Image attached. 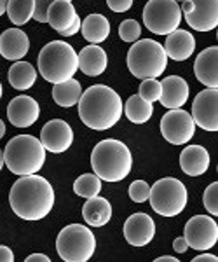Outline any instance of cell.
I'll list each match as a JSON object with an SVG mask.
<instances>
[{
    "instance_id": "9c48e42d",
    "label": "cell",
    "mask_w": 218,
    "mask_h": 262,
    "mask_svg": "<svg viewBox=\"0 0 218 262\" xmlns=\"http://www.w3.org/2000/svg\"><path fill=\"white\" fill-rule=\"evenodd\" d=\"M182 21V11L177 0H149L143 9V23L149 32L167 35L177 30Z\"/></svg>"
},
{
    "instance_id": "5bb4252c",
    "label": "cell",
    "mask_w": 218,
    "mask_h": 262,
    "mask_svg": "<svg viewBox=\"0 0 218 262\" xmlns=\"http://www.w3.org/2000/svg\"><path fill=\"white\" fill-rule=\"evenodd\" d=\"M156 236V222L147 213H133L124 222V238L131 247H145Z\"/></svg>"
},
{
    "instance_id": "f6af8a7d",
    "label": "cell",
    "mask_w": 218,
    "mask_h": 262,
    "mask_svg": "<svg viewBox=\"0 0 218 262\" xmlns=\"http://www.w3.org/2000/svg\"><path fill=\"white\" fill-rule=\"evenodd\" d=\"M6 137V124H4V121L0 119V140Z\"/></svg>"
},
{
    "instance_id": "b9f144b4",
    "label": "cell",
    "mask_w": 218,
    "mask_h": 262,
    "mask_svg": "<svg viewBox=\"0 0 218 262\" xmlns=\"http://www.w3.org/2000/svg\"><path fill=\"white\" fill-rule=\"evenodd\" d=\"M192 9H194V2L192 0H183L182 2V7H180V11H182V14H190Z\"/></svg>"
},
{
    "instance_id": "7a4b0ae2",
    "label": "cell",
    "mask_w": 218,
    "mask_h": 262,
    "mask_svg": "<svg viewBox=\"0 0 218 262\" xmlns=\"http://www.w3.org/2000/svg\"><path fill=\"white\" fill-rule=\"evenodd\" d=\"M123 100L115 90L103 84L87 88L79 100V117L87 128L105 131L114 128L123 117Z\"/></svg>"
},
{
    "instance_id": "d4e9b609",
    "label": "cell",
    "mask_w": 218,
    "mask_h": 262,
    "mask_svg": "<svg viewBox=\"0 0 218 262\" xmlns=\"http://www.w3.org/2000/svg\"><path fill=\"white\" fill-rule=\"evenodd\" d=\"M81 32L84 39L91 44H102L110 35V23L103 14H89L81 21Z\"/></svg>"
},
{
    "instance_id": "f35d334b",
    "label": "cell",
    "mask_w": 218,
    "mask_h": 262,
    "mask_svg": "<svg viewBox=\"0 0 218 262\" xmlns=\"http://www.w3.org/2000/svg\"><path fill=\"white\" fill-rule=\"evenodd\" d=\"M187 248H188V245H187V239L183 238V236H180V238H177L173 242V250L177 253H185Z\"/></svg>"
},
{
    "instance_id": "d6986e66",
    "label": "cell",
    "mask_w": 218,
    "mask_h": 262,
    "mask_svg": "<svg viewBox=\"0 0 218 262\" xmlns=\"http://www.w3.org/2000/svg\"><path fill=\"white\" fill-rule=\"evenodd\" d=\"M196 79L206 88H218V48L211 46L201 51L194 63Z\"/></svg>"
},
{
    "instance_id": "9a60e30c",
    "label": "cell",
    "mask_w": 218,
    "mask_h": 262,
    "mask_svg": "<svg viewBox=\"0 0 218 262\" xmlns=\"http://www.w3.org/2000/svg\"><path fill=\"white\" fill-rule=\"evenodd\" d=\"M40 117V107L35 98L27 95L16 96L9 101L7 119L14 128H30Z\"/></svg>"
},
{
    "instance_id": "836d02e7",
    "label": "cell",
    "mask_w": 218,
    "mask_h": 262,
    "mask_svg": "<svg viewBox=\"0 0 218 262\" xmlns=\"http://www.w3.org/2000/svg\"><path fill=\"white\" fill-rule=\"evenodd\" d=\"M128 194L131 201L135 203H145L150 196V185L145 180H135L128 189Z\"/></svg>"
},
{
    "instance_id": "7bdbcfd3",
    "label": "cell",
    "mask_w": 218,
    "mask_h": 262,
    "mask_svg": "<svg viewBox=\"0 0 218 262\" xmlns=\"http://www.w3.org/2000/svg\"><path fill=\"white\" fill-rule=\"evenodd\" d=\"M156 262H178V257H171V255H162L157 257Z\"/></svg>"
},
{
    "instance_id": "4fadbf2b",
    "label": "cell",
    "mask_w": 218,
    "mask_h": 262,
    "mask_svg": "<svg viewBox=\"0 0 218 262\" xmlns=\"http://www.w3.org/2000/svg\"><path fill=\"white\" fill-rule=\"evenodd\" d=\"M39 140L47 152H53V154L66 152L74 143L72 126L61 119H53L45 122L44 128L40 131Z\"/></svg>"
},
{
    "instance_id": "4dcf8cb0",
    "label": "cell",
    "mask_w": 218,
    "mask_h": 262,
    "mask_svg": "<svg viewBox=\"0 0 218 262\" xmlns=\"http://www.w3.org/2000/svg\"><path fill=\"white\" fill-rule=\"evenodd\" d=\"M140 35H141V27H140V23H138V21L124 19L123 23L119 25V37L124 42L133 44V42H136L138 39H140Z\"/></svg>"
},
{
    "instance_id": "44dd1931",
    "label": "cell",
    "mask_w": 218,
    "mask_h": 262,
    "mask_svg": "<svg viewBox=\"0 0 218 262\" xmlns=\"http://www.w3.org/2000/svg\"><path fill=\"white\" fill-rule=\"evenodd\" d=\"M209 152L201 145H188L180 154V168L188 177H201L209 168Z\"/></svg>"
},
{
    "instance_id": "8992f818",
    "label": "cell",
    "mask_w": 218,
    "mask_h": 262,
    "mask_svg": "<svg viewBox=\"0 0 218 262\" xmlns=\"http://www.w3.org/2000/svg\"><path fill=\"white\" fill-rule=\"evenodd\" d=\"M128 69L138 79H157L164 74L167 56L162 44L152 39H141L131 44L128 51Z\"/></svg>"
},
{
    "instance_id": "cb8c5ba5",
    "label": "cell",
    "mask_w": 218,
    "mask_h": 262,
    "mask_svg": "<svg viewBox=\"0 0 218 262\" xmlns=\"http://www.w3.org/2000/svg\"><path fill=\"white\" fill-rule=\"evenodd\" d=\"M79 18L77 11H75L72 2H65V0H54L47 11V23L51 25L58 33L70 27L75 19Z\"/></svg>"
},
{
    "instance_id": "d590c367",
    "label": "cell",
    "mask_w": 218,
    "mask_h": 262,
    "mask_svg": "<svg viewBox=\"0 0 218 262\" xmlns=\"http://www.w3.org/2000/svg\"><path fill=\"white\" fill-rule=\"evenodd\" d=\"M107 6L114 12H126L131 9L133 0H107Z\"/></svg>"
},
{
    "instance_id": "ab89813d",
    "label": "cell",
    "mask_w": 218,
    "mask_h": 262,
    "mask_svg": "<svg viewBox=\"0 0 218 262\" xmlns=\"http://www.w3.org/2000/svg\"><path fill=\"white\" fill-rule=\"evenodd\" d=\"M27 262H51V257L44 255V253H32L27 257Z\"/></svg>"
},
{
    "instance_id": "ee69618b",
    "label": "cell",
    "mask_w": 218,
    "mask_h": 262,
    "mask_svg": "<svg viewBox=\"0 0 218 262\" xmlns=\"http://www.w3.org/2000/svg\"><path fill=\"white\" fill-rule=\"evenodd\" d=\"M6 9H7V0H0V16L6 14Z\"/></svg>"
},
{
    "instance_id": "bcb514c9",
    "label": "cell",
    "mask_w": 218,
    "mask_h": 262,
    "mask_svg": "<svg viewBox=\"0 0 218 262\" xmlns=\"http://www.w3.org/2000/svg\"><path fill=\"white\" fill-rule=\"evenodd\" d=\"M2 168H4V150L0 149V171H2Z\"/></svg>"
},
{
    "instance_id": "277c9868",
    "label": "cell",
    "mask_w": 218,
    "mask_h": 262,
    "mask_svg": "<svg viewBox=\"0 0 218 262\" xmlns=\"http://www.w3.org/2000/svg\"><path fill=\"white\" fill-rule=\"evenodd\" d=\"M45 149L39 138L32 135H19L7 142L4 150V164L18 177L33 175L44 168Z\"/></svg>"
},
{
    "instance_id": "1f68e13d",
    "label": "cell",
    "mask_w": 218,
    "mask_h": 262,
    "mask_svg": "<svg viewBox=\"0 0 218 262\" xmlns=\"http://www.w3.org/2000/svg\"><path fill=\"white\" fill-rule=\"evenodd\" d=\"M138 95L143 100L154 103V101L161 98V82L157 79H143L140 84V93Z\"/></svg>"
},
{
    "instance_id": "681fc988",
    "label": "cell",
    "mask_w": 218,
    "mask_h": 262,
    "mask_svg": "<svg viewBox=\"0 0 218 262\" xmlns=\"http://www.w3.org/2000/svg\"><path fill=\"white\" fill-rule=\"evenodd\" d=\"M177 2H183V0H177Z\"/></svg>"
},
{
    "instance_id": "74e56055",
    "label": "cell",
    "mask_w": 218,
    "mask_h": 262,
    "mask_svg": "<svg viewBox=\"0 0 218 262\" xmlns=\"http://www.w3.org/2000/svg\"><path fill=\"white\" fill-rule=\"evenodd\" d=\"M77 32H81V18H77L74 21L72 25H70L66 30H63L61 32V37H72V35H75Z\"/></svg>"
},
{
    "instance_id": "7c38bea8",
    "label": "cell",
    "mask_w": 218,
    "mask_h": 262,
    "mask_svg": "<svg viewBox=\"0 0 218 262\" xmlns=\"http://www.w3.org/2000/svg\"><path fill=\"white\" fill-rule=\"evenodd\" d=\"M192 119L206 131H218V90L206 88L192 101Z\"/></svg>"
},
{
    "instance_id": "ba28073f",
    "label": "cell",
    "mask_w": 218,
    "mask_h": 262,
    "mask_svg": "<svg viewBox=\"0 0 218 262\" xmlns=\"http://www.w3.org/2000/svg\"><path fill=\"white\" fill-rule=\"evenodd\" d=\"M150 206L162 217H177L187 208L188 192L183 182L173 177L157 180L150 187Z\"/></svg>"
},
{
    "instance_id": "60d3db41",
    "label": "cell",
    "mask_w": 218,
    "mask_h": 262,
    "mask_svg": "<svg viewBox=\"0 0 218 262\" xmlns=\"http://www.w3.org/2000/svg\"><path fill=\"white\" fill-rule=\"evenodd\" d=\"M218 257L213 253H201V255L194 257V262H216Z\"/></svg>"
},
{
    "instance_id": "d6a6232c",
    "label": "cell",
    "mask_w": 218,
    "mask_h": 262,
    "mask_svg": "<svg viewBox=\"0 0 218 262\" xmlns=\"http://www.w3.org/2000/svg\"><path fill=\"white\" fill-rule=\"evenodd\" d=\"M203 203H204V208L208 210L209 215L216 217L218 215V182H213L206 187L203 196Z\"/></svg>"
},
{
    "instance_id": "3957f363",
    "label": "cell",
    "mask_w": 218,
    "mask_h": 262,
    "mask_svg": "<svg viewBox=\"0 0 218 262\" xmlns=\"http://www.w3.org/2000/svg\"><path fill=\"white\" fill-rule=\"evenodd\" d=\"M91 168L105 182H120L131 173L133 154L126 143L107 138L96 143L91 152Z\"/></svg>"
},
{
    "instance_id": "7402d4cb",
    "label": "cell",
    "mask_w": 218,
    "mask_h": 262,
    "mask_svg": "<svg viewBox=\"0 0 218 262\" xmlns=\"http://www.w3.org/2000/svg\"><path fill=\"white\" fill-rule=\"evenodd\" d=\"M77 60H79V70L82 74H86L87 77H98V75H102L107 70L108 65L107 53L98 44L86 46L77 54Z\"/></svg>"
},
{
    "instance_id": "ac0fdd59",
    "label": "cell",
    "mask_w": 218,
    "mask_h": 262,
    "mask_svg": "<svg viewBox=\"0 0 218 262\" xmlns=\"http://www.w3.org/2000/svg\"><path fill=\"white\" fill-rule=\"evenodd\" d=\"M188 84L185 79L180 75H169L161 82V101L162 107L166 108H182L188 100Z\"/></svg>"
},
{
    "instance_id": "8fae6325",
    "label": "cell",
    "mask_w": 218,
    "mask_h": 262,
    "mask_svg": "<svg viewBox=\"0 0 218 262\" xmlns=\"http://www.w3.org/2000/svg\"><path fill=\"white\" fill-rule=\"evenodd\" d=\"M196 133V122L183 108H171L161 119V135L173 145H185Z\"/></svg>"
},
{
    "instance_id": "484cf974",
    "label": "cell",
    "mask_w": 218,
    "mask_h": 262,
    "mask_svg": "<svg viewBox=\"0 0 218 262\" xmlns=\"http://www.w3.org/2000/svg\"><path fill=\"white\" fill-rule=\"evenodd\" d=\"M82 95V86L75 77L68 79V81L58 82L53 86V100L56 105L63 108H70L79 103Z\"/></svg>"
},
{
    "instance_id": "2e32d148",
    "label": "cell",
    "mask_w": 218,
    "mask_h": 262,
    "mask_svg": "<svg viewBox=\"0 0 218 262\" xmlns=\"http://www.w3.org/2000/svg\"><path fill=\"white\" fill-rule=\"evenodd\" d=\"M194 9L185 21L196 32H211L218 27V0H192Z\"/></svg>"
},
{
    "instance_id": "30bf717a",
    "label": "cell",
    "mask_w": 218,
    "mask_h": 262,
    "mask_svg": "<svg viewBox=\"0 0 218 262\" xmlns=\"http://www.w3.org/2000/svg\"><path fill=\"white\" fill-rule=\"evenodd\" d=\"M183 238L188 248L198 252H208L218 242V224L209 215H194L183 229Z\"/></svg>"
},
{
    "instance_id": "7dc6e473",
    "label": "cell",
    "mask_w": 218,
    "mask_h": 262,
    "mask_svg": "<svg viewBox=\"0 0 218 262\" xmlns=\"http://www.w3.org/2000/svg\"><path fill=\"white\" fill-rule=\"evenodd\" d=\"M2 93H4V90H2V84H0V100H2Z\"/></svg>"
},
{
    "instance_id": "f1b7e54d",
    "label": "cell",
    "mask_w": 218,
    "mask_h": 262,
    "mask_svg": "<svg viewBox=\"0 0 218 262\" xmlns=\"http://www.w3.org/2000/svg\"><path fill=\"white\" fill-rule=\"evenodd\" d=\"M35 0H7V16L16 27H23L33 16Z\"/></svg>"
},
{
    "instance_id": "52a82bcc",
    "label": "cell",
    "mask_w": 218,
    "mask_h": 262,
    "mask_svg": "<svg viewBox=\"0 0 218 262\" xmlns=\"http://www.w3.org/2000/svg\"><path fill=\"white\" fill-rule=\"evenodd\" d=\"M96 250L93 231L82 224L63 227L56 238V252L65 262H87Z\"/></svg>"
},
{
    "instance_id": "e0dca14e",
    "label": "cell",
    "mask_w": 218,
    "mask_h": 262,
    "mask_svg": "<svg viewBox=\"0 0 218 262\" xmlns=\"http://www.w3.org/2000/svg\"><path fill=\"white\" fill-rule=\"evenodd\" d=\"M162 48H164L167 58H171L175 61H185L194 54L196 39L190 32L177 28V30L166 35V42Z\"/></svg>"
},
{
    "instance_id": "e575fe53",
    "label": "cell",
    "mask_w": 218,
    "mask_h": 262,
    "mask_svg": "<svg viewBox=\"0 0 218 262\" xmlns=\"http://www.w3.org/2000/svg\"><path fill=\"white\" fill-rule=\"evenodd\" d=\"M54 0H35V7H33L32 18L39 23H47V11L51 7Z\"/></svg>"
},
{
    "instance_id": "83f0119b",
    "label": "cell",
    "mask_w": 218,
    "mask_h": 262,
    "mask_svg": "<svg viewBox=\"0 0 218 262\" xmlns=\"http://www.w3.org/2000/svg\"><path fill=\"white\" fill-rule=\"evenodd\" d=\"M123 114H126V117L135 124H145L152 117L154 105L143 100L140 95H131V98H128L123 107Z\"/></svg>"
},
{
    "instance_id": "f546056e",
    "label": "cell",
    "mask_w": 218,
    "mask_h": 262,
    "mask_svg": "<svg viewBox=\"0 0 218 262\" xmlns=\"http://www.w3.org/2000/svg\"><path fill=\"white\" fill-rule=\"evenodd\" d=\"M100 191H102V179L94 173H84L74 182V192L84 200L98 196Z\"/></svg>"
},
{
    "instance_id": "6da1fadb",
    "label": "cell",
    "mask_w": 218,
    "mask_h": 262,
    "mask_svg": "<svg viewBox=\"0 0 218 262\" xmlns=\"http://www.w3.org/2000/svg\"><path fill=\"white\" fill-rule=\"evenodd\" d=\"M9 205L12 212L23 221H42L54 206V189L51 182L37 173L19 177L11 187Z\"/></svg>"
},
{
    "instance_id": "5b68a950",
    "label": "cell",
    "mask_w": 218,
    "mask_h": 262,
    "mask_svg": "<svg viewBox=\"0 0 218 262\" xmlns=\"http://www.w3.org/2000/svg\"><path fill=\"white\" fill-rule=\"evenodd\" d=\"M39 72L51 84H58L75 77L79 70L77 53L68 42L53 40L39 53Z\"/></svg>"
},
{
    "instance_id": "603a6c76",
    "label": "cell",
    "mask_w": 218,
    "mask_h": 262,
    "mask_svg": "<svg viewBox=\"0 0 218 262\" xmlns=\"http://www.w3.org/2000/svg\"><path fill=\"white\" fill-rule=\"evenodd\" d=\"M82 217L89 227H103L112 219V205L108 200L98 196L87 198L82 206Z\"/></svg>"
},
{
    "instance_id": "ffe728a7",
    "label": "cell",
    "mask_w": 218,
    "mask_h": 262,
    "mask_svg": "<svg viewBox=\"0 0 218 262\" xmlns=\"http://www.w3.org/2000/svg\"><path fill=\"white\" fill-rule=\"evenodd\" d=\"M30 49V39L21 28H9L0 35V54L6 60L19 61Z\"/></svg>"
},
{
    "instance_id": "c3c4849f",
    "label": "cell",
    "mask_w": 218,
    "mask_h": 262,
    "mask_svg": "<svg viewBox=\"0 0 218 262\" xmlns=\"http://www.w3.org/2000/svg\"><path fill=\"white\" fill-rule=\"evenodd\" d=\"M65 2H72V0H65Z\"/></svg>"
},
{
    "instance_id": "4316f807",
    "label": "cell",
    "mask_w": 218,
    "mask_h": 262,
    "mask_svg": "<svg viewBox=\"0 0 218 262\" xmlns=\"http://www.w3.org/2000/svg\"><path fill=\"white\" fill-rule=\"evenodd\" d=\"M37 81V70L28 61H16L9 69V84L18 91H27Z\"/></svg>"
},
{
    "instance_id": "8d00e7d4",
    "label": "cell",
    "mask_w": 218,
    "mask_h": 262,
    "mask_svg": "<svg viewBox=\"0 0 218 262\" xmlns=\"http://www.w3.org/2000/svg\"><path fill=\"white\" fill-rule=\"evenodd\" d=\"M0 262H14V253L6 245H0Z\"/></svg>"
}]
</instances>
